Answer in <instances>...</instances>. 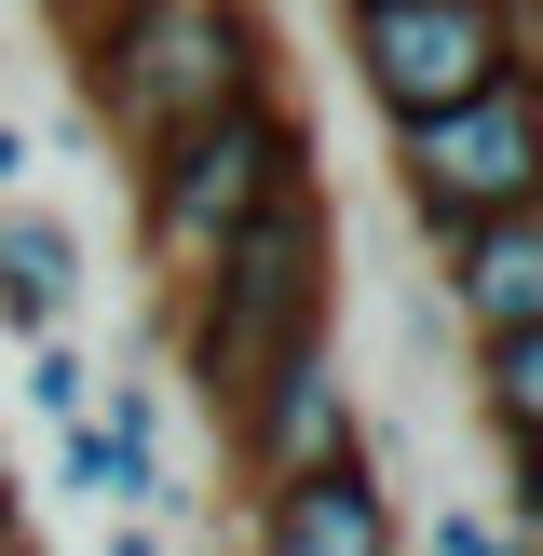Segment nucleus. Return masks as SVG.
Segmentation results:
<instances>
[{"mask_svg": "<svg viewBox=\"0 0 543 556\" xmlns=\"http://www.w3.org/2000/svg\"><path fill=\"white\" fill-rule=\"evenodd\" d=\"M163 313H177V380L204 394V421L231 434L244 407H258V380L286 367V353H313L326 313H340V204H326V177H299L286 204H258L204 258V286L163 299Z\"/></svg>", "mask_w": 543, "mask_h": 556, "instance_id": "nucleus-1", "label": "nucleus"}, {"mask_svg": "<svg viewBox=\"0 0 543 556\" xmlns=\"http://www.w3.org/2000/svg\"><path fill=\"white\" fill-rule=\"evenodd\" d=\"M244 96H286L272 81V14L258 0H136L81 41V123L123 163H150L163 136L217 123Z\"/></svg>", "mask_w": 543, "mask_h": 556, "instance_id": "nucleus-2", "label": "nucleus"}, {"mask_svg": "<svg viewBox=\"0 0 543 556\" xmlns=\"http://www.w3.org/2000/svg\"><path fill=\"white\" fill-rule=\"evenodd\" d=\"M299 177H313V136H299L286 96H244V109H217V123L163 136V150L136 163V258L163 271V299H190L204 258H217L258 204H286Z\"/></svg>", "mask_w": 543, "mask_h": 556, "instance_id": "nucleus-3", "label": "nucleus"}, {"mask_svg": "<svg viewBox=\"0 0 543 556\" xmlns=\"http://www.w3.org/2000/svg\"><path fill=\"white\" fill-rule=\"evenodd\" d=\"M394 204L421 244L543 204V68H503L462 109H434V123H394Z\"/></svg>", "mask_w": 543, "mask_h": 556, "instance_id": "nucleus-4", "label": "nucleus"}, {"mask_svg": "<svg viewBox=\"0 0 543 556\" xmlns=\"http://www.w3.org/2000/svg\"><path fill=\"white\" fill-rule=\"evenodd\" d=\"M340 54L367 81L380 136L462 109L476 81H503V0H340Z\"/></svg>", "mask_w": 543, "mask_h": 556, "instance_id": "nucleus-5", "label": "nucleus"}, {"mask_svg": "<svg viewBox=\"0 0 543 556\" xmlns=\"http://www.w3.org/2000/svg\"><path fill=\"white\" fill-rule=\"evenodd\" d=\"M54 476H68V503H96V516L177 530V516H190V489H177V462H163V380L109 367V394L81 407L68 434H54Z\"/></svg>", "mask_w": 543, "mask_h": 556, "instance_id": "nucleus-6", "label": "nucleus"}, {"mask_svg": "<svg viewBox=\"0 0 543 556\" xmlns=\"http://www.w3.org/2000/svg\"><path fill=\"white\" fill-rule=\"evenodd\" d=\"M367 448V407H353V367H340V340H313V353H286V367L258 380V407L231 421V462H244V489H299V476H326V462H353Z\"/></svg>", "mask_w": 543, "mask_h": 556, "instance_id": "nucleus-7", "label": "nucleus"}, {"mask_svg": "<svg viewBox=\"0 0 543 556\" xmlns=\"http://www.w3.org/2000/svg\"><path fill=\"white\" fill-rule=\"evenodd\" d=\"M434 258V299H449V326L462 340H530L543 326V204H516V217H476V231H449V244H421Z\"/></svg>", "mask_w": 543, "mask_h": 556, "instance_id": "nucleus-8", "label": "nucleus"}, {"mask_svg": "<svg viewBox=\"0 0 543 556\" xmlns=\"http://www.w3.org/2000/svg\"><path fill=\"white\" fill-rule=\"evenodd\" d=\"M258 556H407V516L380 489V462L353 448V462H326V476L258 503Z\"/></svg>", "mask_w": 543, "mask_h": 556, "instance_id": "nucleus-9", "label": "nucleus"}, {"mask_svg": "<svg viewBox=\"0 0 543 556\" xmlns=\"http://www.w3.org/2000/svg\"><path fill=\"white\" fill-rule=\"evenodd\" d=\"M81 313V231L54 204H0V340H54Z\"/></svg>", "mask_w": 543, "mask_h": 556, "instance_id": "nucleus-10", "label": "nucleus"}, {"mask_svg": "<svg viewBox=\"0 0 543 556\" xmlns=\"http://www.w3.org/2000/svg\"><path fill=\"white\" fill-rule=\"evenodd\" d=\"M476 421H489V448H503V462H543V326L476 353Z\"/></svg>", "mask_w": 543, "mask_h": 556, "instance_id": "nucleus-11", "label": "nucleus"}, {"mask_svg": "<svg viewBox=\"0 0 543 556\" xmlns=\"http://www.w3.org/2000/svg\"><path fill=\"white\" fill-rule=\"evenodd\" d=\"M14 394H27V407H41V421H54V434H68V421H81V407H96V353H81V340H68V326H54V340H27V353H14Z\"/></svg>", "mask_w": 543, "mask_h": 556, "instance_id": "nucleus-12", "label": "nucleus"}, {"mask_svg": "<svg viewBox=\"0 0 543 556\" xmlns=\"http://www.w3.org/2000/svg\"><path fill=\"white\" fill-rule=\"evenodd\" d=\"M421 556H516V543H503V516H489V503H434Z\"/></svg>", "mask_w": 543, "mask_h": 556, "instance_id": "nucleus-13", "label": "nucleus"}, {"mask_svg": "<svg viewBox=\"0 0 543 556\" xmlns=\"http://www.w3.org/2000/svg\"><path fill=\"white\" fill-rule=\"evenodd\" d=\"M503 543L543 556V462H503Z\"/></svg>", "mask_w": 543, "mask_h": 556, "instance_id": "nucleus-14", "label": "nucleus"}, {"mask_svg": "<svg viewBox=\"0 0 543 556\" xmlns=\"http://www.w3.org/2000/svg\"><path fill=\"white\" fill-rule=\"evenodd\" d=\"M27 177H41V150H27V123L0 109V204H27Z\"/></svg>", "mask_w": 543, "mask_h": 556, "instance_id": "nucleus-15", "label": "nucleus"}, {"mask_svg": "<svg viewBox=\"0 0 543 556\" xmlns=\"http://www.w3.org/2000/svg\"><path fill=\"white\" fill-rule=\"evenodd\" d=\"M41 14H54V27H68V54H81V41H96V27H109V14H136V0H41Z\"/></svg>", "mask_w": 543, "mask_h": 556, "instance_id": "nucleus-16", "label": "nucleus"}, {"mask_svg": "<svg viewBox=\"0 0 543 556\" xmlns=\"http://www.w3.org/2000/svg\"><path fill=\"white\" fill-rule=\"evenodd\" d=\"M96 556H163V530H136V516H96Z\"/></svg>", "mask_w": 543, "mask_h": 556, "instance_id": "nucleus-17", "label": "nucleus"}, {"mask_svg": "<svg viewBox=\"0 0 543 556\" xmlns=\"http://www.w3.org/2000/svg\"><path fill=\"white\" fill-rule=\"evenodd\" d=\"M27 530V489H14V462H0V543H14Z\"/></svg>", "mask_w": 543, "mask_h": 556, "instance_id": "nucleus-18", "label": "nucleus"}, {"mask_svg": "<svg viewBox=\"0 0 543 556\" xmlns=\"http://www.w3.org/2000/svg\"><path fill=\"white\" fill-rule=\"evenodd\" d=\"M0 556H41V543H27V530H14V543H0Z\"/></svg>", "mask_w": 543, "mask_h": 556, "instance_id": "nucleus-19", "label": "nucleus"}, {"mask_svg": "<svg viewBox=\"0 0 543 556\" xmlns=\"http://www.w3.org/2000/svg\"><path fill=\"white\" fill-rule=\"evenodd\" d=\"M0 14H14V0H0Z\"/></svg>", "mask_w": 543, "mask_h": 556, "instance_id": "nucleus-20", "label": "nucleus"}]
</instances>
